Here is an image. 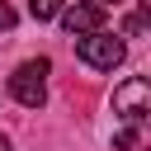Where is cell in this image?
<instances>
[{"instance_id":"8","label":"cell","mask_w":151,"mask_h":151,"mask_svg":"<svg viewBox=\"0 0 151 151\" xmlns=\"http://www.w3.org/2000/svg\"><path fill=\"white\" fill-rule=\"evenodd\" d=\"M14 24H19V14H14V9H9V5H5V0H0V33H9V28H14Z\"/></svg>"},{"instance_id":"4","label":"cell","mask_w":151,"mask_h":151,"mask_svg":"<svg viewBox=\"0 0 151 151\" xmlns=\"http://www.w3.org/2000/svg\"><path fill=\"white\" fill-rule=\"evenodd\" d=\"M57 19H61V28H66L71 38H80V33H94V28H104V5H94V0H80V5H66Z\"/></svg>"},{"instance_id":"10","label":"cell","mask_w":151,"mask_h":151,"mask_svg":"<svg viewBox=\"0 0 151 151\" xmlns=\"http://www.w3.org/2000/svg\"><path fill=\"white\" fill-rule=\"evenodd\" d=\"M94 5H113V0H94Z\"/></svg>"},{"instance_id":"6","label":"cell","mask_w":151,"mask_h":151,"mask_svg":"<svg viewBox=\"0 0 151 151\" xmlns=\"http://www.w3.org/2000/svg\"><path fill=\"white\" fill-rule=\"evenodd\" d=\"M146 28H151V19H146V9H137V14H127V19H123V33H127V38H142Z\"/></svg>"},{"instance_id":"5","label":"cell","mask_w":151,"mask_h":151,"mask_svg":"<svg viewBox=\"0 0 151 151\" xmlns=\"http://www.w3.org/2000/svg\"><path fill=\"white\" fill-rule=\"evenodd\" d=\"M61 9H66V0H28V14H33L38 24H52Z\"/></svg>"},{"instance_id":"2","label":"cell","mask_w":151,"mask_h":151,"mask_svg":"<svg viewBox=\"0 0 151 151\" xmlns=\"http://www.w3.org/2000/svg\"><path fill=\"white\" fill-rule=\"evenodd\" d=\"M47 71H52V61H47V57L24 61V66L9 76V94H14L24 109H42V104H47Z\"/></svg>"},{"instance_id":"9","label":"cell","mask_w":151,"mask_h":151,"mask_svg":"<svg viewBox=\"0 0 151 151\" xmlns=\"http://www.w3.org/2000/svg\"><path fill=\"white\" fill-rule=\"evenodd\" d=\"M0 151H9V137H5V132H0Z\"/></svg>"},{"instance_id":"1","label":"cell","mask_w":151,"mask_h":151,"mask_svg":"<svg viewBox=\"0 0 151 151\" xmlns=\"http://www.w3.org/2000/svg\"><path fill=\"white\" fill-rule=\"evenodd\" d=\"M123 52H127L123 38H113V33H104V28L76 38V57H80L90 71H113V66H123Z\"/></svg>"},{"instance_id":"7","label":"cell","mask_w":151,"mask_h":151,"mask_svg":"<svg viewBox=\"0 0 151 151\" xmlns=\"http://www.w3.org/2000/svg\"><path fill=\"white\" fill-rule=\"evenodd\" d=\"M132 146H137V123H123L113 132V151H132Z\"/></svg>"},{"instance_id":"3","label":"cell","mask_w":151,"mask_h":151,"mask_svg":"<svg viewBox=\"0 0 151 151\" xmlns=\"http://www.w3.org/2000/svg\"><path fill=\"white\" fill-rule=\"evenodd\" d=\"M113 113H118L123 123H142V118L151 113V85H146L142 76L123 80V85L113 90Z\"/></svg>"}]
</instances>
